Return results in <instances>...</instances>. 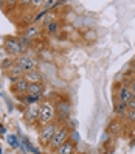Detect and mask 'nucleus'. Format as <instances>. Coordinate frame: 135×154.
Instances as JSON below:
<instances>
[{
	"mask_svg": "<svg viewBox=\"0 0 135 154\" xmlns=\"http://www.w3.org/2000/svg\"><path fill=\"white\" fill-rule=\"evenodd\" d=\"M53 117H55V107H53L51 103H42L40 104V109H39V119L42 123L48 125Z\"/></svg>",
	"mask_w": 135,
	"mask_h": 154,
	"instance_id": "nucleus-1",
	"label": "nucleus"
},
{
	"mask_svg": "<svg viewBox=\"0 0 135 154\" xmlns=\"http://www.w3.org/2000/svg\"><path fill=\"white\" fill-rule=\"evenodd\" d=\"M68 135H70V132H68V129H67V128H61V129H58V131H56V134H55V137H53V139H51V142H50L51 148L58 149V148L61 146V145H64V143L67 142Z\"/></svg>",
	"mask_w": 135,
	"mask_h": 154,
	"instance_id": "nucleus-2",
	"label": "nucleus"
},
{
	"mask_svg": "<svg viewBox=\"0 0 135 154\" xmlns=\"http://www.w3.org/2000/svg\"><path fill=\"white\" fill-rule=\"evenodd\" d=\"M58 128H56V125H53V123H48V125H45L42 131H40V142L45 143V145H48L51 142V139L55 137V134H56Z\"/></svg>",
	"mask_w": 135,
	"mask_h": 154,
	"instance_id": "nucleus-3",
	"label": "nucleus"
},
{
	"mask_svg": "<svg viewBox=\"0 0 135 154\" xmlns=\"http://www.w3.org/2000/svg\"><path fill=\"white\" fill-rule=\"evenodd\" d=\"M17 66H19L25 73H30V72L36 70V61L30 56H19L17 58Z\"/></svg>",
	"mask_w": 135,
	"mask_h": 154,
	"instance_id": "nucleus-4",
	"label": "nucleus"
},
{
	"mask_svg": "<svg viewBox=\"0 0 135 154\" xmlns=\"http://www.w3.org/2000/svg\"><path fill=\"white\" fill-rule=\"evenodd\" d=\"M6 50L13 53V55H19V53H22V47H20V44H19V39H6Z\"/></svg>",
	"mask_w": 135,
	"mask_h": 154,
	"instance_id": "nucleus-5",
	"label": "nucleus"
},
{
	"mask_svg": "<svg viewBox=\"0 0 135 154\" xmlns=\"http://www.w3.org/2000/svg\"><path fill=\"white\" fill-rule=\"evenodd\" d=\"M70 111H71V106L68 101H59L58 106H56V112L59 117H62V119H67V117L70 115Z\"/></svg>",
	"mask_w": 135,
	"mask_h": 154,
	"instance_id": "nucleus-6",
	"label": "nucleus"
},
{
	"mask_svg": "<svg viewBox=\"0 0 135 154\" xmlns=\"http://www.w3.org/2000/svg\"><path fill=\"white\" fill-rule=\"evenodd\" d=\"M134 98V95H132V90L129 89V87H121L120 90H118V101H121V103H129L130 100Z\"/></svg>",
	"mask_w": 135,
	"mask_h": 154,
	"instance_id": "nucleus-7",
	"label": "nucleus"
},
{
	"mask_svg": "<svg viewBox=\"0 0 135 154\" xmlns=\"http://www.w3.org/2000/svg\"><path fill=\"white\" fill-rule=\"evenodd\" d=\"M28 87H30V81L25 79V78H20V79L14 81V90H16V92H19V94L28 92Z\"/></svg>",
	"mask_w": 135,
	"mask_h": 154,
	"instance_id": "nucleus-8",
	"label": "nucleus"
},
{
	"mask_svg": "<svg viewBox=\"0 0 135 154\" xmlns=\"http://www.w3.org/2000/svg\"><path fill=\"white\" fill-rule=\"evenodd\" d=\"M58 154H75L76 152V146H75V143L73 142H65L64 145H61V146L56 149Z\"/></svg>",
	"mask_w": 135,
	"mask_h": 154,
	"instance_id": "nucleus-9",
	"label": "nucleus"
},
{
	"mask_svg": "<svg viewBox=\"0 0 135 154\" xmlns=\"http://www.w3.org/2000/svg\"><path fill=\"white\" fill-rule=\"evenodd\" d=\"M39 109H40V106H38V104H30V106H28V109L25 111L26 120L33 122V120L38 119V117H39Z\"/></svg>",
	"mask_w": 135,
	"mask_h": 154,
	"instance_id": "nucleus-10",
	"label": "nucleus"
},
{
	"mask_svg": "<svg viewBox=\"0 0 135 154\" xmlns=\"http://www.w3.org/2000/svg\"><path fill=\"white\" fill-rule=\"evenodd\" d=\"M42 92H44V86L40 83H30L28 95H31V97H42Z\"/></svg>",
	"mask_w": 135,
	"mask_h": 154,
	"instance_id": "nucleus-11",
	"label": "nucleus"
},
{
	"mask_svg": "<svg viewBox=\"0 0 135 154\" xmlns=\"http://www.w3.org/2000/svg\"><path fill=\"white\" fill-rule=\"evenodd\" d=\"M23 73L25 72L19 67V66H11L10 67V78H13V79H20V78H23Z\"/></svg>",
	"mask_w": 135,
	"mask_h": 154,
	"instance_id": "nucleus-12",
	"label": "nucleus"
},
{
	"mask_svg": "<svg viewBox=\"0 0 135 154\" xmlns=\"http://www.w3.org/2000/svg\"><path fill=\"white\" fill-rule=\"evenodd\" d=\"M38 34H39V28H38V25H36V23L34 25H30L28 28L25 30V38H28V39L30 38H34V36H38Z\"/></svg>",
	"mask_w": 135,
	"mask_h": 154,
	"instance_id": "nucleus-13",
	"label": "nucleus"
},
{
	"mask_svg": "<svg viewBox=\"0 0 135 154\" xmlns=\"http://www.w3.org/2000/svg\"><path fill=\"white\" fill-rule=\"evenodd\" d=\"M128 103H121V101H118L116 103V106H115V112H116V115H126V112H128Z\"/></svg>",
	"mask_w": 135,
	"mask_h": 154,
	"instance_id": "nucleus-14",
	"label": "nucleus"
},
{
	"mask_svg": "<svg viewBox=\"0 0 135 154\" xmlns=\"http://www.w3.org/2000/svg\"><path fill=\"white\" fill-rule=\"evenodd\" d=\"M25 79H28V81H33V83H40V75L38 73L36 70L30 72V73H26Z\"/></svg>",
	"mask_w": 135,
	"mask_h": 154,
	"instance_id": "nucleus-15",
	"label": "nucleus"
},
{
	"mask_svg": "<svg viewBox=\"0 0 135 154\" xmlns=\"http://www.w3.org/2000/svg\"><path fill=\"white\" fill-rule=\"evenodd\" d=\"M47 33H50V34H55V33H58V30H59V23L55 20V22H51V23H48L47 26Z\"/></svg>",
	"mask_w": 135,
	"mask_h": 154,
	"instance_id": "nucleus-16",
	"label": "nucleus"
},
{
	"mask_svg": "<svg viewBox=\"0 0 135 154\" xmlns=\"http://www.w3.org/2000/svg\"><path fill=\"white\" fill-rule=\"evenodd\" d=\"M8 143H10V146L11 148H19L20 146V145H19V140H17V137H16V135L14 134H11V135H8Z\"/></svg>",
	"mask_w": 135,
	"mask_h": 154,
	"instance_id": "nucleus-17",
	"label": "nucleus"
},
{
	"mask_svg": "<svg viewBox=\"0 0 135 154\" xmlns=\"http://www.w3.org/2000/svg\"><path fill=\"white\" fill-rule=\"evenodd\" d=\"M19 44H20L22 51H23V50L28 48V45H30V39H28V38H25V36H23V38H19Z\"/></svg>",
	"mask_w": 135,
	"mask_h": 154,
	"instance_id": "nucleus-18",
	"label": "nucleus"
},
{
	"mask_svg": "<svg viewBox=\"0 0 135 154\" xmlns=\"http://www.w3.org/2000/svg\"><path fill=\"white\" fill-rule=\"evenodd\" d=\"M23 145H25V148H28L31 152H34V154H40V151H39L38 148H34V146H33V145H31L28 140H23Z\"/></svg>",
	"mask_w": 135,
	"mask_h": 154,
	"instance_id": "nucleus-19",
	"label": "nucleus"
},
{
	"mask_svg": "<svg viewBox=\"0 0 135 154\" xmlns=\"http://www.w3.org/2000/svg\"><path fill=\"white\" fill-rule=\"evenodd\" d=\"M118 129H120V123H116V122H113L109 126V132H118Z\"/></svg>",
	"mask_w": 135,
	"mask_h": 154,
	"instance_id": "nucleus-20",
	"label": "nucleus"
},
{
	"mask_svg": "<svg viewBox=\"0 0 135 154\" xmlns=\"http://www.w3.org/2000/svg\"><path fill=\"white\" fill-rule=\"evenodd\" d=\"M126 117H128L130 122H135V111H134V109H128V112H126Z\"/></svg>",
	"mask_w": 135,
	"mask_h": 154,
	"instance_id": "nucleus-21",
	"label": "nucleus"
},
{
	"mask_svg": "<svg viewBox=\"0 0 135 154\" xmlns=\"http://www.w3.org/2000/svg\"><path fill=\"white\" fill-rule=\"evenodd\" d=\"M39 98H40V97H31V95H28L26 101H28L30 104H34V103H38V101H39Z\"/></svg>",
	"mask_w": 135,
	"mask_h": 154,
	"instance_id": "nucleus-22",
	"label": "nucleus"
},
{
	"mask_svg": "<svg viewBox=\"0 0 135 154\" xmlns=\"http://www.w3.org/2000/svg\"><path fill=\"white\" fill-rule=\"evenodd\" d=\"M71 137L75 139V142H78V140H79V135H78V132H76V131H73V134H71Z\"/></svg>",
	"mask_w": 135,
	"mask_h": 154,
	"instance_id": "nucleus-23",
	"label": "nucleus"
},
{
	"mask_svg": "<svg viewBox=\"0 0 135 154\" xmlns=\"http://www.w3.org/2000/svg\"><path fill=\"white\" fill-rule=\"evenodd\" d=\"M87 38H88V39H95V33H93V31H90Z\"/></svg>",
	"mask_w": 135,
	"mask_h": 154,
	"instance_id": "nucleus-24",
	"label": "nucleus"
},
{
	"mask_svg": "<svg viewBox=\"0 0 135 154\" xmlns=\"http://www.w3.org/2000/svg\"><path fill=\"white\" fill-rule=\"evenodd\" d=\"M3 134H5V126L0 125V135H3Z\"/></svg>",
	"mask_w": 135,
	"mask_h": 154,
	"instance_id": "nucleus-25",
	"label": "nucleus"
},
{
	"mask_svg": "<svg viewBox=\"0 0 135 154\" xmlns=\"http://www.w3.org/2000/svg\"><path fill=\"white\" fill-rule=\"evenodd\" d=\"M0 154H2V148H0Z\"/></svg>",
	"mask_w": 135,
	"mask_h": 154,
	"instance_id": "nucleus-26",
	"label": "nucleus"
}]
</instances>
